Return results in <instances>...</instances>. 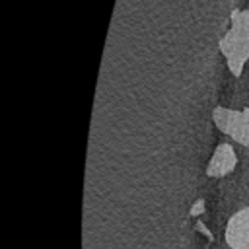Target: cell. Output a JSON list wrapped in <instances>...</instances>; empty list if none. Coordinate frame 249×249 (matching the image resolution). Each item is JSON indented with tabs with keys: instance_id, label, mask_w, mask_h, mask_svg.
I'll return each mask as SVG.
<instances>
[{
	"instance_id": "6da1fadb",
	"label": "cell",
	"mask_w": 249,
	"mask_h": 249,
	"mask_svg": "<svg viewBox=\"0 0 249 249\" xmlns=\"http://www.w3.org/2000/svg\"><path fill=\"white\" fill-rule=\"evenodd\" d=\"M230 72L239 78L245 62L249 60V10H231L230 29L218 43Z\"/></svg>"
},
{
	"instance_id": "7a4b0ae2",
	"label": "cell",
	"mask_w": 249,
	"mask_h": 249,
	"mask_svg": "<svg viewBox=\"0 0 249 249\" xmlns=\"http://www.w3.org/2000/svg\"><path fill=\"white\" fill-rule=\"evenodd\" d=\"M212 119L218 130H222L233 142L249 148V109L235 111L226 107H214Z\"/></svg>"
},
{
	"instance_id": "3957f363",
	"label": "cell",
	"mask_w": 249,
	"mask_h": 249,
	"mask_svg": "<svg viewBox=\"0 0 249 249\" xmlns=\"http://www.w3.org/2000/svg\"><path fill=\"white\" fill-rule=\"evenodd\" d=\"M226 243L231 249H249V206L241 208L228 220Z\"/></svg>"
},
{
	"instance_id": "277c9868",
	"label": "cell",
	"mask_w": 249,
	"mask_h": 249,
	"mask_svg": "<svg viewBox=\"0 0 249 249\" xmlns=\"http://www.w3.org/2000/svg\"><path fill=\"white\" fill-rule=\"evenodd\" d=\"M237 165V156L233 152V146L228 142H222L216 146L208 165H206V175L208 177H224L231 173Z\"/></svg>"
},
{
	"instance_id": "5b68a950",
	"label": "cell",
	"mask_w": 249,
	"mask_h": 249,
	"mask_svg": "<svg viewBox=\"0 0 249 249\" xmlns=\"http://www.w3.org/2000/svg\"><path fill=\"white\" fill-rule=\"evenodd\" d=\"M200 210H204V204H202V200H196V206L191 210V216H196Z\"/></svg>"
}]
</instances>
